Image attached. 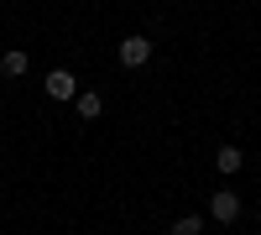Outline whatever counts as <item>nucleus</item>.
<instances>
[{
	"instance_id": "f257e3e1",
	"label": "nucleus",
	"mask_w": 261,
	"mask_h": 235,
	"mask_svg": "<svg viewBox=\"0 0 261 235\" xmlns=\"http://www.w3.org/2000/svg\"><path fill=\"white\" fill-rule=\"evenodd\" d=\"M209 215L230 225V220H241V194H230V188H220V194H209Z\"/></svg>"
},
{
	"instance_id": "f03ea898",
	"label": "nucleus",
	"mask_w": 261,
	"mask_h": 235,
	"mask_svg": "<svg viewBox=\"0 0 261 235\" xmlns=\"http://www.w3.org/2000/svg\"><path fill=\"white\" fill-rule=\"evenodd\" d=\"M151 58V37H120V68H141Z\"/></svg>"
},
{
	"instance_id": "7ed1b4c3",
	"label": "nucleus",
	"mask_w": 261,
	"mask_h": 235,
	"mask_svg": "<svg viewBox=\"0 0 261 235\" xmlns=\"http://www.w3.org/2000/svg\"><path fill=\"white\" fill-rule=\"evenodd\" d=\"M47 94H53V99H73V94H79L73 73H68V68H53V73H47Z\"/></svg>"
},
{
	"instance_id": "20e7f679",
	"label": "nucleus",
	"mask_w": 261,
	"mask_h": 235,
	"mask_svg": "<svg viewBox=\"0 0 261 235\" xmlns=\"http://www.w3.org/2000/svg\"><path fill=\"white\" fill-rule=\"evenodd\" d=\"M214 167H220V173H241V167H246L241 146H220V152H214Z\"/></svg>"
},
{
	"instance_id": "39448f33",
	"label": "nucleus",
	"mask_w": 261,
	"mask_h": 235,
	"mask_svg": "<svg viewBox=\"0 0 261 235\" xmlns=\"http://www.w3.org/2000/svg\"><path fill=\"white\" fill-rule=\"evenodd\" d=\"M73 99H79V120H99L105 115V99L99 94H73Z\"/></svg>"
},
{
	"instance_id": "423d86ee",
	"label": "nucleus",
	"mask_w": 261,
	"mask_h": 235,
	"mask_svg": "<svg viewBox=\"0 0 261 235\" xmlns=\"http://www.w3.org/2000/svg\"><path fill=\"white\" fill-rule=\"evenodd\" d=\"M0 73H6V79H21V73H27V53H6V58H0Z\"/></svg>"
},
{
	"instance_id": "0eeeda50",
	"label": "nucleus",
	"mask_w": 261,
	"mask_h": 235,
	"mask_svg": "<svg viewBox=\"0 0 261 235\" xmlns=\"http://www.w3.org/2000/svg\"><path fill=\"white\" fill-rule=\"evenodd\" d=\"M199 230H204V220H199V215H183L178 225H172V235H199Z\"/></svg>"
}]
</instances>
